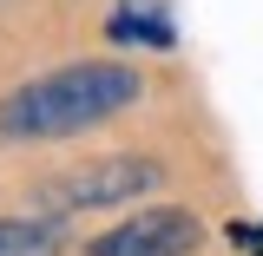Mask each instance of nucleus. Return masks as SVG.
Segmentation results:
<instances>
[{
    "mask_svg": "<svg viewBox=\"0 0 263 256\" xmlns=\"http://www.w3.org/2000/svg\"><path fill=\"white\" fill-rule=\"evenodd\" d=\"M171 178V164L158 151H105V158H86V164H66L53 178H40V191H33V210L40 217H86V210H119V204H138V197H152Z\"/></svg>",
    "mask_w": 263,
    "mask_h": 256,
    "instance_id": "nucleus-2",
    "label": "nucleus"
},
{
    "mask_svg": "<svg viewBox=\"0 0 263 256\" xmlns=\"http://www.w3.org/2000/svg\"><path fill=\"white\" fill-rule=\"evenodd\" d=\"M145 99V72L132 60H66L20 79L0 99V145H66Z\"/></svg>",
    "mask_w": 263,
    "mask_h": 256,
    "instance_id": "nucleus-1",
    "label": "nucleus"
},
{
    "mask_svg": "<svg viewBox=\"0 0 263 256\" xmlns=\"http://www.w3.org/2000/svg\"><path fill=\"white\" fill-rule=\"evenodd\" d=\"M204 237L211 230H204L197 210H184V204H145V210L119 217L112 230L86 237V256H197Z\"/></svg>",
    "mask_w": 263,
    "mask_h": 256,
    "instance_id": "nucleus-3",
    "label": "nucleus"
},
{
    "mask_svg": "<svg viewBox=\"0 0 263 256\" xmlns=\"http://www.w3.org/2000/svg\"><path fill=\"white\" fill-rule=\"evenodd\" d=\"M60 250H66V224L60 217H40V210L0 217V256H60Z\"/></svg>",
    "mask_w": 263,
    "mask_h": 256,
    "instance_id": "nucleus-4",
    "label": "nucleus"
}]
</instances>
